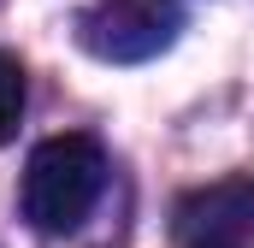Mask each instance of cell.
Wrapping results in <instances>:
<instances>
[{"instance_id": "obj_4", "label": "cell", "mask_w": 254, "mask_h": 248, "mask_svg": "<svg viewBox=\"0 0 254 248\" xmlns=\"http://www.w3.org/2000/svg\"><path fill=\"white\" fill-rule=\"evenodd\" d=\"M24 101H30V83H24V65L12 54H0V142L18 136V119H24Z\"/></svg>"}, {"instance_id": "obj_2", "label": "cell", "mask_w": 254, "mask_h": 248, "mask_svg": "<svg viewBox=\"0 0 254 248\" xmlns=\"http://www.w3.org/2000/svg\"><path fill=\"white\" fill-rule=\"evenodd\" d=\"M178 30V12L166 0H95L77 12V42L95 54V60H148L172 42Z\"/></svg>"}, {"instance_id": "obj_1", "label": "cell", "mask_w": 254, "mask_h": 248, "mask_svg": "<svg viewBox=\"0 0 254 248\" xmlns=\"http://www.w3.org/2000/svg\"><path fill=\"white\" fill-rule=\"evenodd\" d=\"M107 189V154L95 136L83 130H65V136H48L30 166H24V219L42 231V237H65L77 231L95 201Z\"/></svg>"}, {"instance_id": "obj_3", "label": "cell", "mask_w": 254, "mask_h": 248, "mask_svg": "<svg viewBox=\"0 0 254 248\" xmlns=\"http://www.w3.org/2000/svg\"><path fill=\"white\" fill-rule=\"evenodd\" d=\"M249 219H254V201L243 178L213 184L207 195H190L178 207V243L184 248H249Z\"/></svg>"}]
</instances>
